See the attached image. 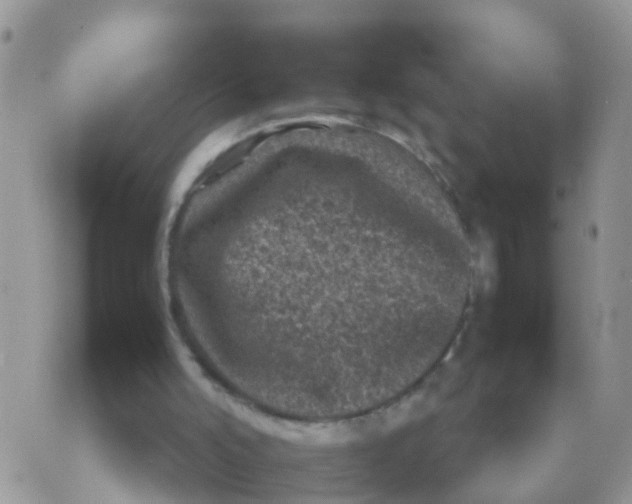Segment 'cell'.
Here are the masks:
<instances>
[{"instance_id": "obj_1", "label": "cell", "mask_w": 632, "mask_h": 504, "mask_svg": "<svg viewBox=\"0 0 632 504\" xmlns=\"http://www.w3.org/2000/svg\"><path fill=\"white\" fill-rule=\"evenodd\" d=\"M465 252L458 229L403 186L304 170L265 180L209 216L188 257L236 372L277 383L401 357Z\"/></svg>"}]
</instances>
